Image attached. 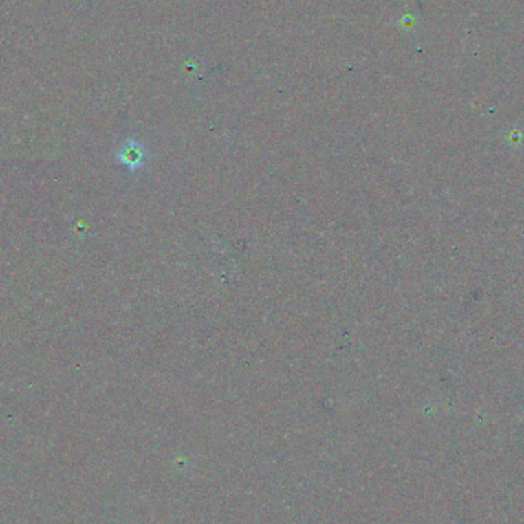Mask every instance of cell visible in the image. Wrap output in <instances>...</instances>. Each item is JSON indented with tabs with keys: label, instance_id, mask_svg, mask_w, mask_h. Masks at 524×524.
<instances>
[{
	"label": "cell",
	"instance_id": "cell-1",
	"mask_svg": "<svg viewBox=\"0 0 524 524\" xmlns=\"http://www.w3.org/2000/svg\"><path fill=\"white\" fill-rule=\"evenodd\" d=\"M144 158H146V152L143 149V146L133 140L126 141V143H123V146L120 147L117 152V160L131 171L140 169V167L144 164Z\"/></svg>",
	"mask_w": 524,
	"mask_h": 524
}]
</instances>
